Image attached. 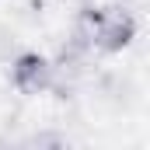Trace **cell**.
Here are the masks:
<instances>
[{
    "mask_svg": "<svg viewBox=\"0 0 150 150\" xmlns=\"http://www.w3.org/2000/svg\"><path fill=\"white\" fill-rule=\"evenodd\" d=\"M52 80H56V67L42 52H21L11 63V84L21 94H42L52 87Z\"/></svg>",
    "mask_w": 150,
    "mask_h": 150,
    "instance_id": "7a4b0ae2",
    "label": "cell"
},
{
    "mask_svg": "<svg viewBox=\"0 0 150 150\" xmlns=\"http://www.w3.org/2000/svg\"><path fill=\"white\" fill-rule=\"evenodd\" d=\"M21 150H67V140H63L59 133H38V136H32Z\"/></svg>",
    "mask_w": 150,
    "mask_h": 150,
    "instance_id": "3957f363",
    "label": "cell"
},
{
    "mask_svg": "<svg viewBox=\"0 0 150 150\" xmlns=\"http://www.w3.org/2000/svg\"><path fill=\"white\" fill-rule=\"evenodd\" d=\"M136 38V18L129 14V7H105L94 35H91V49H101V52H122L129 49V42Z\"/></svg>",
    "mask_w": 150,
    "mask_h": 150,
    "instance_id": "6da1fadb",
    "label": "cell"
}]
</instances>
